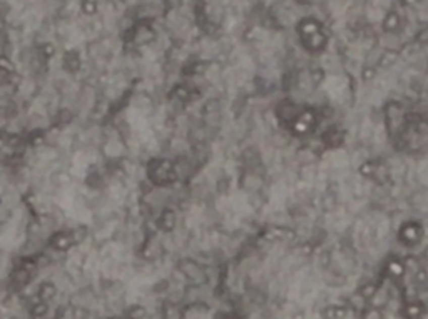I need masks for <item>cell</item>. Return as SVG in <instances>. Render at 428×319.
Returning a JSON list of instances; mask_svg holds the SVG:
<instances>
[{
    "label": "cell",
    "mask_w": 428,
    "mask_h": 319,
    "mask_svg": "<svg viewBox=\"0 0 428 319\" xmlns=\"http://www.w3.org/2000/svg\"><path fill=\"white\" fill-rule=\"evenodd\" d=\"M47 246L52 249H57V251L69 252L72 247H76V241H74L72 231L67 229V227H59V229L54 231L49 236V239H47Z\"/></svg>",
    "instance_id": "6da1fadb"
},
{
    "label": "cell",
    "mask_w": 428,
    "mask_h": 319,
    "mask_svg": "<svg viewBox=\"0 0 428 319\" xmlns=\"http://www.w3.org/2000/svg\"><path fill=\"white\" fill-rule=\"evenodd\" d=\"M56 292H57L56 284L50 283V281H45V283H42L39 286V299L44 302H49L52 297L56 296Z\"/></svg>",
    "instance_id": "7a4b0ae2"
},
{
    "label": "cell",
    "mask_w": 428,
    "mask_h": 319,
    "mask_svg": "<svg viewBox=\"0 0 428 319\" xmlns=\"http://www.w3.org/2000/svg\"><path fill=\"white\" fill-rule=\"evenodd\" d=\"M157 226L161 227V229H164V231H171V229H173V227L176 226V216H174V212L169 211V209L163 211V214H161L159 221H157Z\"/></svg>",
    "instance_id": "3957f363"
}]
</instances>
